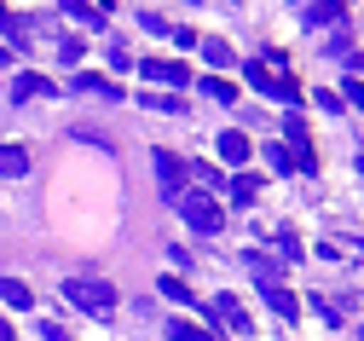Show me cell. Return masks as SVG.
<instances>
[{
    "mask_svg": "<svg viewBox=\"0 0 364 341\" xmlns=\"http://www.w3.org/2000/svg\"><path fill=\"white\" fill-rule=\"evenodd\" d=\"M284 64H289L284 53H260L249 64V81H255V93H272V99H284V105H301V81H289Z\"/></svg>",
    "mask_w": 364,
    "mask_h": 341,
    "instance_id": "1",
    "label": "cell"
},
{
    "mask_svg": "<svg viewBox=\"0 0 364 341\" xmlns=\"http://www.w3.org/2000/svg\"><path fill=\"white\" fill-rule=\"evenodd\" d=\"M64 301L81 307V313H93V318H110V313H116V289H110L105 278H70V283H64Z\"/></svg>",
    "mask_w": 364,
    "mask_h": 341,
    "instance_id": "2",
    "label": "cell"
},
{
    "mask_svg": "<svg viewBox=\"0 0 364 341\" xmlns=\"http://www.w3.org/2000/svg\"><path fill=\"white\" fill-rule=\"evenodd\" d=\"M173 209L186 214L197 231H208V237L225 226V209H220V203H208V191H179V203H173Z\"/></svg>",
    "mask_w": 364,
    "mask_h": 341,
    "instance_id": "3",
    "label": "cell"
},
{
    "mask_svg": "<svg viewBox=\"0 0 364 341\" xmlns=\"http://www.w3.org/2000/svg\"><path fill=\"white\" fill-rule=\"evenodd\" d=\"M156 185H162V203L173 209L179 191H186V162H179L173 151H156Z\"/></svg>",
    "mask_w": 364,
    "mask_h": 341,
    "instance_id": "4",
    "label": "cell"
},
{
    "mask_svg": "<svg viewBox=\"0 0 364 341\" xmlns=\"http://www.w3.org/2000/svg\"><path fill=\"white\" fill-rule=\"evenodd\" d=\"M214 151H220L225 162H232V168H243V162L255 157V145H249V133H237V127H225V133L214 139Z\"/></svg>",
    "mask_w": 364,
    "mask_h": 341,
    "instance_id": "5",
    "label": "cell"
},
{
    "mask_svg": "<svg viewBox=\"0 0 364 341\" xmlns=\"http://www.w3.org/2000/svg\"><path fill=\"white\" fill-rule=\"evenodd\" d=\"M214 318H220L225 330H232V335H255V330H249V313H243L232 295H214Z\"/></svg>",
    "mask_w": 364,
    "mask_h": 341,
    "instance_id": "6",
    "label": "cell"
},
{
    "mask_svg": "<svg viewBox=\"0 0 364 341\" xmlns=\"http://www.w3.org/2000/svg\"><path fill=\"white\" fill-rule=\"evenodd\" d=\"M145 81H156V87H186V64H173V58H145Z\"/></svg>",
    "mask_w": 364,
    "mask_h": 341,
    "instance_id": "7",
    "label": "cell"
},
{
    "mask_svg": "<svg viewBox=\"0 0 364 341\" xmlns=\"http://www.w3.org/2000/svg\"><path fill=\"white\" fill-rule=\"evenodd\" d=\"M53 93H58V87H53L47 75H29V70L12 81V99H18V105H23V99H53Z\"/></svg>",
    "mask_w": 364,
    "mask_h": 341,
    "instance_id": "8",
    "label": "cell"
},
{
    "mask_svg": "<svg viewBox=\"0 0 364 341\" xmlns=\"http://www.w3.org/2000/svg\"><path fill=\"white\" fill-rule=\"evenodd\" d=\"M168 335L173 341H220L214 324H191V318H168Z\"/></svg>",
    "mask_w": 364,
    "mask_h": 341,
    "instance_id": "9",
    "label": "cell"
},
{
    "mask_svg": "<svg viewBox=\"0 0 364 341\" xmlns=\"http://www.w3.org/2000/svg\"><path fill=\"white\" fill-rule=\"evenodd\" d=\"M29 174V151L23 145H0V179H23Z\"/></svg>",
    "mask_w": 364,
    "mask_h": 341,
    "instance_id": "10",
    "label": "cell"
},
{
    "mask_svg": "<svg viewBox=\"0 0 364 341\" xmlns=\"http://www.w3.org/2000/svg\"><path fill=\"white\" fill-rule=\"evenodd\" d=\"M70 87H75V93H93V99H116V105H122V87L105 81V75H75Z\"/></svg>",
    "mask_w": 364,
    "mask_h": 341,
    "instance_id": "11",
    "label": "cell"
},
{
    "mask_svg": "<svg viewBox=\"0 0 364 341\" xmlns=\"http://www.w3.org/2000/svg\"><path fill=\"white\" fill-rule=\"evenodd\" d=\"M64 12H70L81 29H99V23H105V6H93V0H64Z\"/></svg>",
    "mask_w": 364,
    "mask_h": 341,
    "instance_id": "12",
    "label": "cell"
},
{
    "mask_svg": "<svg viewBox=\"0 0 364 341\" xmlns=\"http://www.w3.org/2000/svg\"><path fill=\"white\" fill-rule=\"evenodd\" d=\"M0 35H6L12 46H29V23H23L12 6H0Z\"/></svg>",
    "mask_w": 364,
    "mask_h": 341,
    "instance_id": "13",
    "label": "cell"
},
{
    "mask_svg": "<svg viewBox=\"0 0 364 341\" xmlns=\"http://www.w3.org/2000/svg\"><path fill=\"white\" fill-rule=\"evenodd\" d=\"M266 168H272V174H295V168H301V157L289 151V145H266Z\"/></svg>",
    "mask_w": 364,
    "mask_h": 341,
    "instance_id": "14",
    "label": "cell"
},
{
    "mask_svg": "<svg viewBox=\"0 0 364 341\" xmlns=\"http://www.w3.org/2000/svg\"><path fill=\"white\" fill-rule=\"evenodd\" d=\"M0 301L29 313V301H35V295H29V283H23V278H0Z\"/></svg>",
    "mask_w": 364,
    "mask_h": 341,
    "instance_id": "15",
    "label": "cell"
},
{
    "mask_svg": "<svg viewBox=\"0 0 364 341\" xmlns=\"http://www.w3.org/2000/svg\"><path fill=\"white\" fill-rule=\"evenodd\" d=\"M266 301H272V313H278V318H295V313H301V307H295V295H289L284 283H266Z\"/></svg>",
    "mask_w": 364,
    "mask_h": 341,
    "instance_id": "16",
    "label": "cell"
},
{
    "mask_svg": "<svg viewBox=\"0 0 364 341\" xmlns=\"http://www.w3.org/2000/svg\"><path fill=\"white\" fill-rule=\"evenodd\" d=\"M249 272H255L260 283H284V272H278V261H272V255H260V249L249 255Z\"/></svg>",
    "mask_w": 364,
    "mask_h": 341,
    "instance_id": "17",
    "label": "cell"
},
{
    "mask_svg": "<svg viewBox=\"0 0 364 341\" xmlns=\"http://www.w3.org/2000/svg\"><path fill=\"white\" fill-rule=\"evenodd\" d=\"M225 191H232L237 203H255V197H260V179H255V174H237V179H225Z\"/></svg>",
    "mask_w": 364,
    "mask_h": 341,
    "instance_id": "18",
    "label": "cell"
},
{
    "mask_svg": "<svg viewBox=\"0 0 364 341\" xmlns=\"http://www.w3.org/2000/svg\"><path fill=\"white\" fill-rule=\"evenodd\" d=\"M203 58H208V70H232V64H237L225 41H208V46H203Z\"/></svg>",
    "mask_w": 364,
    "mask_h": 341,
    "instance_id": "19",
    "label": "cell"
},
{
    "mask_svg": "<svg viewBox=\"0 0 364 341\" xmlns=\"http://www.w3.org/2000/svg\"><path fill=\"white\" fill-rule=\"evenodd\" d=\"M203 93H208L214 105H232V99H237V87H232V81H220V75H208V81H203Z\"/></svg>",
    "mask_w": 364,
    "mask_h": 341,
    "instance_id": "20",
    "label": "cell"
},
{
    "mask_svg": "<svg viewBox=\"0 0 364 341\" xmlns=\"http://www.w3.org/2000/svg\"><path fill=\"white\" fill-rule=\"evenodd\" d=\"M336 18H341V6H301V23H312V29L318 23H336Z\"/></svg>",
    "mask_w": 364,
    "mask_h": 341,
    "instance_id": "21",
    "label": "cell"
},
{
    "mask_svg": "<svg viewBox=\"0 0 364 341\" xmlns=\"http://www.w3.org/2000/svg\"><path fill=\"white\" fill-rule=\"evenodd\" d=\"M162 295H168L173 307H191V301H197V295H191V289L179 283V278H162Z\"/></svg>",
    "mask_w": 364,
    "mask_h": 341,
    "instance_id": "22",
    "label": "cell"
},
{
    "mask_svg": "<svg viewBox=\"0 0 364 341\" xmlns=\"http://www.w3.org/2000/svg\"><path fill=\"white\" fill-rule=\"evenodd\" d=\"M272 243H278V255H284V261H301V243H295V231H278Z\"/></svg>",
    "mask_w": 364,
    "mask_h": 341,
    "instance_id": "23",
    "label": "cell"
},
{
    "mask_svg": "<svg viewBox=\"0 0 364 341\" xmlns=\"http://www.w3.org/2000/svg\"><path fill=\"white\" fill-rule=\"evenodd\" d=\"M191 174H197V179H203V185H208V191H214V185H225V174H220V168H208V162H197V168H191Z\"/></svg>",
    "mask_w": 364,
    "mask_h": 341,
    "instance_id": "24",
    "label": "cell"
},
{
    "mask_svg": "<svg viewBox=\"0 0 364 341\" xmlns=\"http://www.w3.org/2000/svg\"><path fill=\"white\" fill-rule=\"evenodd\" d=\"M58 58H64V64H75V58H81V41H75V35H64V46H58Z\"/></svg>",
    "mask_w": 364,
    "mask_h": 341,
    "instance_id": "25",
    "label": "cell"
},
{
    "mask_svg": "<svg viewBox=\"0 0 364 341\" xmlns=\"http://www.w3.org/2000/svg\"><path fill=\"white\" fill-rule=\"evenodd\" d=\"M127 64H133V58H127V46H122V41H110V70H127Z\"/></svg>",
    "mask_w": 364,
    "mask_h": 341,
    "instance_id": "26",
    "label": "cell"
},
{
    "mask_svg": "<svg viewBox=\"0 0 364 341\" xmlns=\"http://www.w3.org/2000/svg\"><path fill=\"white\" fill-rule=\"evenodd\" d=\"M41 335H47V341H70V330H64V324H53V318L41 324Z\"/></svg>",
    "mask_w": 364,
    "mask_h": 341,
    "instance_id": "27",
    "label": "cell"
},
{
    "mask_svg": "<svg viewBox=\"0 0 364 341\" xmlns=\"http://www.w3.org/2000/svg\"><path fill=\"white\" fill-rule=\"evenodd\" d=\"M0 341H18V335H12V324H6V318H0Z\"/></svg>",
    "mask_w": 364,
    "mask_h": 341,
    "instance_id": "28",
    "label": "cell"
}]
</instances>
